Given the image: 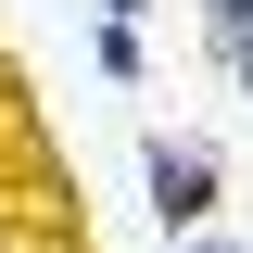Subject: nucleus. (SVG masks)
Instances as JSON below:
<instances>
[{
  "instance_id": "423d86ee",
  "label": "nucleus",
  "mask_w": 253,
  "mask_h": 253,
  "mask_svg": "<svg viewBox=\"0 0 253 253\" xmlns=\"http://www.w3.org/2000/svg\"><path fill=\"white\" fill-rule=\"evenodd\" d=\"M177 253H241V241H228V228H203V241H177Z\"/></svg>"
},
{
  "instance_id": "7ed1b4c3",
  "label": "nucleus",
  "mask_w": 253,
  "mask_h": 253,
  "mask_svg": "<svg viewBox=\"0 0 253 253\" xmlns=\"http://www.w3.org/2000/svg\"><path fill=\"white\" fill-rule=\"evenodd\" d=\"M203 63H215L228 89H241V101H253V26H241V38H215V51H203Z\"/></svg>"
},
{
  "instance_id": "f03ea898",
  "label": "nucleus",
  "mask_w": 253,
  "mask_h": 253,
  "mask_svg": "<svg viewBox=\"0 0 253 253\" xmlns=\"http://www.w3.org/2000/svg\"><path fill=\"white\" fill-rule=\"evenodd\" d=\"M89 63H101V89H139V76H152L139 26H89Z\"/></svg>"
},
{
  "instance_id": "39448f33",
  "label": "nucleus",
  "mask_w": 253,
  "mask_h": 253,
  "mask_svg": "<svg viewBox=\"0 0 253 253\" xmlns=\"http://www.w3.org/2000/svg\"><path fill=\"white\" fill-rule=\"evenodd\" d=\"M89 13H101V26H139V13H152V0H89Z\"/></svg>"
},
{
  "instance_id": "20e7f679",
  "label": "nucleus",
  "mask_w": 253,
  "mask_h": 253,
  "mask_svg": "<svg viewBox=\"0 0 253 253\" xmlns=\"http://www.w3.org/2000/svg\"><path fill=\"white\" fill-rule=\"evenodd\" d=\"M253 26V0H203V51H215V38H241Z\"/></svg>"
},
{
  "instance_id": "f257e3e1",
  "label": "nucleus",
  "mask_w": 253,
  "mask_h": 253,
  "mask_svg": "<svg viewBox=\"0 0 253 253\" xmlns=\"http://www.w3.org/2000/svg\"><path fill=\"white\" fill-rule=\"evenodd\" d=\"M139 190H152V228L165 241H203L215 228V190H228V165H215V139H139Z\"/></svg>"
}]
</instances>
